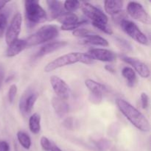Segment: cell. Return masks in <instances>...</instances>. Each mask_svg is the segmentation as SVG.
Instances as JSON below:
<instances>
[{
    "instance_id": "cell-39",
    "label": "cell",
    "mask_w": 151,
    "mask_h": 151,
    "mask_svg": "<svg viewBox=\"0 0 151 151\" xmlns=\"http://www.w3.org/2000/svg\"><path fill=\"white\" fill-rule=\"evenodd\" d=\"M50 151H62V150H60V149L59 148V147H58V146L55 145L54 144H52L51 149H50Z\"/></svg>"
},
{
    "instance_id": "cell-37",
    "label": "cell",
    "mask_w": 151,
    "mask_h": 151,
    "mask_svg": "<svg viewBox=\"0 0 151 151\" xmlns=\"http://www.w3.org/2000/svg\"><path fill=\"white\" fill-rule=\"evenodd\" d=\"M4 69L2 64L0 63V90H1V86H2L3 81H4Z\"/></svg>"
},
{
    "instance_id": "cell-18",
    "label": "cell",
    "mask_w": 151,
    "mask_h": 151,
    "mask_svg": "<svg viewBox=\"0 0 151 151\" xmlns=\"http://www.w3.org/2000/svg\"><path fill=\"white\" fill-rule=\"evenodd\" d=\"M85 85L88 88L90 93H93V94H103L105 91H107V88L104 85L94 81V80L87 79L85 81Z\"/></svg>"
},
{
    "instance_id": "cell-36",
    "label": "cell",
    "mask_w": 151,
    "mask_h": 151,
    "mask_svg": "<svg viewBox=\"0 0 151 151\" xmlns=\"http://www.w3.org/2000/svg\"><path fill=\"white\" fill-rule=\"evenodd\" d=\"M0 151H10V146L6 141H0Z\"/></svg>"
},
{
    "instance_id": "cell-7",
    "label": "cell",
    "mask_w": 151,
    "mask_h": 151,
    "mask_svg": "<svg viewBox=\"0 0 151 151\" xmlns=\"http://www.w3.org/2000/svg\"><path fill=\"white\" fill-rule=\"evenodd\" d=\"M127 13L133 19L145 24H150V15L140 3L137 1H130L127 6Z\"/></svg>"
},
{
    "instance_id": "cell-10",
    "label": "cell",
    "mask_w": 151,
    "mask_h": 151,
    "mask_svg": "<svg viewBox=\"0 0 151 151\" xmlns=\"http://www.w3.org/2000/svg\"><path fill=\"white\" fill-rule=\"evenodd\" d=\"M50 84L58 98L63 100L69 97V87L66 82L58 76H52L50 79Z\"/></svg>"
},
{
    "instance_id": "cell-34",
    "label": "cell",
    "mask_w": 151,
    "mask_h": 151,
    "mask_svg": "<svg viewBox=\"0 0 151 151\" xmlns=\"http://www.w3.org/2000/svg\"><path fill=\"white\" fill-rule=\"evenodd\" d=\"M63 126L65 127L66 128L69 130H72L74 126V120L72 117H69L66 118V119H64L63 122Z\"/></svg>"
},
{
    "instance_id": "cell-19",
    "label": "cell",
    "mask_w": 151,
    "mask_h": 151,
    "mask_svg": "<svg viewBox=\"0 0 151 151\" xmlns=\"http://www.w3.org/2000/svg\"><path fill=\"white\" fill-rule=\"evenodd\" d=\"M122 76L127 81V85L129 87H134L137 82V77L135 71L131 67L125 66L122 70Z\"/></svg>"
},
{
    "instance_id": "cell-21",
    "label": "cell",
    "mask_w": 151,
    "mask_h": 151,
    "mask_svg": "<svg viewBox=\"0 0 151 151\" xmlns=\"http://www.w3.org/2000/svg\"><path fill=\"white\" fill-rule=\"evenodd\" d=\"M29 128L33 134H39L41 131V116L39 114L35 113L29 117Z\"/></svg>"
},
{
    "instance_id": "cell-24",
    "label": "cell",
    "mask_w": 151,
    "mask_h": 151,
    "mask_svg": "<svg viewBox=\"0 0 151 151\" xmlns=\"http://www.w3.org/2000/svg\"><path fill=\"white\" fill-rule=\"evenodd\" d=\"M63 7H64V10H66L69 13H73L81 7V2L77 0L66 1L63 4Z\"/></svg>"
},
{
    "instance_id": "cell-14",
    "label": "cell",
    "mask_w": 151,
    "mask_h": 151,
    "mask_svg": "<svg viewBox=\"0 0 151 151\" xmlns=\"http://www.w3.org/2000/svg\"><path fill=\"white\" fill-rule=\"evenodd\" d=\"M27 47V42L23 39H16L14 41L9 44L8 47L6 51V55L7 57H14L19 55L21 52L23 51L24 49Z\"/></svg>"
},
{
    "instance_id": "cell-4",
    "label": "cell",
    "mask_w": 151,
    "mask_h": 151,
    "mask_svg": "<svg viewBox=\"0 0 151 151\" xmlns=\"http://www.w3.org/2000/svg\"><path fill=\"white\" fill-rule=\"evenodd\" d=\"M122 30L128 35L135 40L137 42L142 44V45L147 46L149 44L148 39L147 36L140 30L139 28L137 26L135 23L127 19H123L119 23Z\"/></svg>"
},
{
    "instance_id": "cell-29",
    "label": "cell",
    "mask_w": 151,
    "mask_h": 151,
    "mask_svg": "<svg viewBox=\"0 0 151 151\" xmlns=\"http://www.w3.org/2000/svg\"><path fill=\"white\" fill-rule=\"evenodd\" d=\"M7 24V18L4 13H0V38L4 35Z\"/></svg>"
},
{
    "instance_id": "cell-5",
    "label": "cell",
    "mask_w": 151,
    "mask_h": 151,
    "mask_svg": "<svg viewBox=\"0 0 151 151\" xmlns=\"http://www.w3.org/2000/svg\"><path fill=\"white\" fill-rule=\"evenodd\" d=\"M79 62V52H70L57 58L52 61L47 63L44 67V72H50L59 68L74 64Z\"/></svg>"
},
{
    "instance_id": "cell-30",
    "label": "cell",
    "mask_w": 151,
    "mask_h": 151,
    "mask_svg": "<svg viewBox=\"0 0 151 151\" xmlns=\"http://www.w3.org/2000/svg\"><path fill=\"white\" fill-rule=\"evenodd\" d=\"M18 88L16 84H12L8 90V100L10 103H13L15 100L16 94H17Z\"/></svg>"
},
{
    "instance_id": "cell-22",
    "label": "cell",
    "mask_w": 151,
    "mask_h": 151,
    "mask_svg": "<svg viewBox=\"0 0 151 151\" xmlns=\"http://www.w3.org/2000/svg\"><path fill=\"white\" fill-rule=\"evenodd\" d=\"M58 22L62 24V25L72 24L78 22V17L74 13H64L57 19Z\"/></svg>"
},
{
    "instance_id": "cell-33",
    "label": "cell",
    "mask_w": 151,
    "mask_h": 151,
    "mask_svg": "<svg viewBox=\"0 0 151 151\" xmlns=\"http://www.w3.org/2000/svg\"><path fill=\"white\" fill-rule=\"evenodd\" d=\"M141 103L143 109H147L149 106V97L146 93L143 92L141 94Z\"/></svg>"
},
{
    "instance_id": "cell-11",
    "label": "cell",
    "mask_w": 151,
    "mask_h": 151,
    "mask_svg": "<svg viewBox=\"0 0 151 151\" xmlns=\"http://www.w3.org/2000/svg\"><path fill=\"white\" fill-rule=\"evenodd\" d=\"M121 59L125 63L131 65L132 67H134V70L143 78H148L150 77V69L149 67L143 63L142 61L139 60V59L135 58L129 57L127 55H120Z\"/></svg>"
},
{
    "instance_id": "cell-3",
    "label": "cell",
    "mask_w": 151,
    "mask_h": 151,
    "mask_svg": "<svg viewBox=\"0 0 151 151\" xmlns=\"http://www.w3.org/2000/svg\"><path fill=\"white\" fill-rule=\"evenodd\" d=\"M25 16L32 24L43 23L47 20V13L37 0H27L24 2Z\"/></svg>"
},
{
    "instance_id": "cell-17",
    "label": "cell",
    "mask_w": 151,
    "mask_h": 151,
    "mask_svg": "<svg viewBox=\"0 0 151 151\" xmlns=\"http://www.w3.org/2000/svg\"><path fill=\"white\" fill-rule=\"evenodd\" d=\"M52 106L59 117H63L69 112V105L66 100L54 97L52 99Z\"/></svg>"
},
{
    "instance_id": "cell-23",
    "label": "cell",
    "mask_w": 151,
    "mask_h": 151,
    "mask_svg": "<svg viewBox=\"0 0 151 151\" xmlns=\"http://www.w3.org/2000/svg\"><path fill=\"white\" fill-rule=\"evenodd\" d=\"M17 139L21 145L26 150H29L31 147V139L29 135L23 131H19L17 133Z\"/></svg>"
},
{
    "instance_id": "cell-6",
    "label": "cell",
    "mask_w": 151,
    "mask_h": 151,
    "mask_svg": "<svg viewBox=\"0 0 151 151\" xmlns=\"http://www.w3.org/2000/svg\"><path fill=\"white\" fill-rule=\"evenodd\" d=\"M81 7L84 15L91 19L92 24H108V21H109L108 16L98 7L92 5L88 2L81 3Z\"/></svg>"
},
{
    "instance_id": "cell-2",
    "label": "cell",
    "mask_w": 151,
    "mask_h": 151,
    "mask_svg": "<svg viewBox=\"0 0 151 151\" xmlns=\"http://www.w3.org/2000/svg\"><path fill=\"white\" fill-rule=\"evenodd\" d=\"M59 29L56 25L47 24L41 27L38 31L28 37L25 41L27 47L36 46L54 39L58 35Z\"/></svg>"
},
{
    "instance_id": "cell-12",
    "label": "cell",
    "mask_w": 151,
    "mask_h": 151,
    "mask_svg": "<svg viewBox=\"0 0 151 151\" xmlns=\"http://www.w3.org/2000/svg\"><path fill=\"white\" fill-rule=\"evenodd\" d=\"M88 54L94 59V60H100L103 62H112L114 61L116 58V55L114 52L106 49H91L88 51Z\"/></svg>"
},
{
    "instance_id": "cell-9",
    "label": "cell",
    "mask_w": 151,
    "mask_h": 151,
    "mask_svg": "<svg viewBox=\"0 0 151 151\" xmlns=\"http://www.w3.org/2000/svg\"><path fill=\"white\" fill-rule=\"evenodd\" d=\"M38 98L37 92H32L29 90H27L21 97L19 101V109L23 115H27L31 113L34 107L35 102Z\"/></svg>"
},
{
    "instance_id": "cell-1",
    "label": "cell",
    "mask_w": 151,
    "mask_h": 151,
    "mask_svg": "<svg viewBox=\"0 0 151 151\" xmlns=\"http://www.w3.org/2000/svg\"><path fill=\"white\" fill-rule=\"evenodd\" d=\"M116 104L121 113L131 122L134 126H135L139 131L142 132H149L150 129V122L143 114L137 110L123 99H117Z\"/></svg>"
},
{
    "instance_id": "cell-16",
    "label": "cell",
    "mask_w": 151,
    "mask_h": 151,
    "mask_svg": "<svg viewBox=\"0 0 151 151\" xmlns=\"http://www.w3.org/2000/svg\"><path fill=\"white\" fill-rule=\"evenodd\" d=\"M67 45V42L66 41H55V42L49 43V44H45L43 46L39 51L37 52L36 57H42V56L45 55L50 54V53L56 51V50H59V49L64 47L65 46Z\"/></svg>"
},
{
    "instance_id": "cell-31",
    "label": "cell",
    "mask_w": 151,
    "mask_h": 151,
    "mask_svg": "<svg viewBox=\"0 0 151 151\" xmlns=\"http://www.w3.org/2000/svg\"><path fill=\"white\" fill-rule=\"evenodd\" d=\"M88 99H89L90 102L92 103L93 104L98 105L100 104V103L102 102V100H103V94L90 93Z\"/></svg>"
},
{
    "instance_id": "cell-35",
    "label": "cell",
    "mask_w": 151,
    "mask_h": 151,
    "mask_svg": "<svg viewBox=\"0 0 151 151\" xmlns=\"http://www.w3.org/2000/svg\"><path fill=\"white\" fill-rule=\"evenodd\" d=\"M118 42H119V45L122 47V48L125 49V50H131V46L128 41H126L125 40L122 39V38H118L117 39Z\"/></svg>"
},
{
    "instance_id": "cell-8",
    "label": "cell",
    "mask_w": 151,
    "mask_h": 151,
    "mask_svg": "<svg viewBox=\"0 0 151 151\" xmlns=\"http://www.w3.org/2000/svg\"><path fill=\"white\" fill-rule=\"evenodd\" d=\"M22 16L20 13H17L13 16L6 32L5 41L7 45L11 44L15 40L18 39L22 29Z\"/></svg>"
},
{
    "instance_id": "cell-32",
    "label": "cell",
    "mask_w": 151,
    "mask_h": 151,
    "mask_svg": "<svg viewBox=\"0 0 151 151\" xmlns=\"http://www.w3.org/2000/svg\"><path fill=\"white\" fill-rule=\"evenodd\" d=\"M41 145L44 150L50 151L52 143L49 140L48 138L45 137H42L41 138Z\"/></svg>"
},
{
    "instance_id": "cell-20",
    "label": "cell",
    "mask_w": 151,
    "mask_h": 151,
    "mask_svg": "<svg viewBox=\"0 0 151 151\" xmlns=\"http://www.w3.org/2000/svg\"><path fill=\"white\" fill-rule=\"evenodd\" d=\"M83 43L84 44H91V45L101 46V47H108L109 46V41L106 38L97 35L96 33L88 35L86 38H84Z\"/></svg>"
},
{
    "instance_id": "cell-25",
    "label": "cell",
    "mask_w": 151,
    "mask_h": 151,
    "mask_svg": "<svg viewBox=\"0 0 151 151\" xmlns=\"http://www.w3.org/2000/svg\"><path fill=\"white\" fill-rule=\"evenodd\" d=\"M74 36L76 37H81V38H86L88 35H91L92 34H95V32H93V31L90 30L88 29H84V28H78V29H75L72 32Z\"/></svg>"
},
{
    "instance_id": "cell-28",
    "label": "cell",
    "mask_w": 151,
    "mask_h": 151,
    "mask_svg": "<svg viewBox=\"0 0 151 151\" xmlns=\"http://www.w3.org/2000/svg\"><path fill=\"white\" fill-rule=\"evenodd\" d=\"M92 24L93 26L95 27L96 28H97V29L101 30L102 32H105V33L109 34V35H112V34H113V30H112L111 28L108 25V24L94 23Z\"/></svg>"
},
{
    "instance_id": "cell-40",
    "label": "cell",
    "mask_w": 151,
    "mask_h": 151,
    "mask_svg": "<svg viewBox=\"0 0 151 151\" xmlns=\"http://www.w3.org/2000/svg\"><path fill=\"white\" fill-rule=\"evenodd\" d=\"M8 2V1H0V10H1Z\"/></svg>"
},
{
    "instance_id": "cell-27",
    "label": "cell",
    "mask_w": 151,
    "mask_h": 151,
    "mask_svg": "<svg viewBox=\"0 0 151 151\" xmlns=\"http://www.w3.org/2000/svg\"><path fill=\"white\" fill-rule=\"evenodd\" d=\"M88 23V22L86 20H83L81 22H78L75 24H68V25H62L60 27V29L64 31H68V30H75V29H78L81 26H82L83 24H86Z\"/></svg>"
},
{
    "instance_id": "cell-38",
    "label": "cell",
    "mask_w": 151,
    "mask_h": 151,
    "mask_svg": "<svg viewBox=\"0 0 151 151\" xmlns=\"http://www.w3.org/2000/svg\"><path fill=\"white\" fill-rule=\"evenodd\" d=\"M105 69H106L108 72H111V73H114L115 72V69H114V67H112L111 66H110V65H107V66H105Z\"/></svg>"
},
{
    "instance_id": "cell-15",
    "label": "cell",
    "mask_w": 151,
    "mask_h": 151,
    "mask_svg": "<svg viewBox=\"0 0 151 151\" xmlns=\"http://www.w3.org/2000/svg\"><path fill=\"white\" fill-rule=\"evenodd\" d=\"M104 7L108 14L114 16L122 12L123 1L121 0H106L104 1Z\"/></svg>"
},
{
    "instance_id": "cell-26",
    "label": "cell",
    "mask_w": 151,
    "mask_h": 151,
    "mask_svg": "<svg viewBox=\"0 0 151 151\" xmlns=\"http://www.w3.org/2000/svg\"><path fill=\"white\" fill-rule=\"evenodd\" d=\"M79 62L86 65H91L95 63V60L88 53L79 52Z\"/></svg>"
},
{
    "instance_id": "cell-13",
    "label": "cell",
    "mask_w": 151,
    "mask_h": 151,
    "mask_svg": "<svg viewBox=\"0 0 151 151\" xmlns=\"http://www.w3.org/2000/svg\"><path fill=\"white\" fill-rule=\"evenodd\" d=\"M48 7V14L47 19L49 21H52L57 19L63 13H64L63 4L60 1L56 0H48L46 1Z\"/></svg>"
}]
</instances>
